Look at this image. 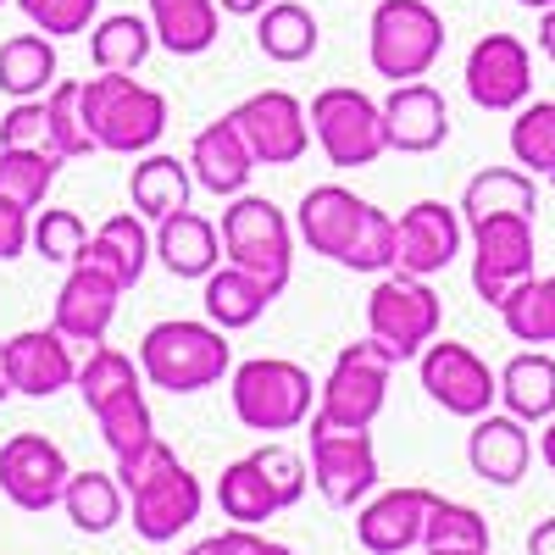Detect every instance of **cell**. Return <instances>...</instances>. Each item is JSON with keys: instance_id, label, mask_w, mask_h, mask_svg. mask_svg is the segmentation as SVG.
I'll use <instances>...</instances> for the list:
<instances>
[{"instance_id": "6da1fadb", "label": "cell", "mask_w": 555, "mask_h": 555, "mask_svg": "<svg viewBox=\"0 0 555 555\" xmlns=\"http://www.w3.org/2000/svg\"><path fill=\"white\" fill-rule=\"evenodd\" d=\"M295 234L311 256H328L350 272H389L395 267V217L361 201L345 183H317L295 206Z\"/></svg>"}, {"instance_id": "7a4b0ae2", "label": "cell", "mask_w": 555, "mask_h": 555, "mask_svg": "<svg viewBox=\"0 0 555 555\" xmlns=\"http://www.w3.org/2000/svg\"><path fill=\"white\" fill-rule=\"evenodd\" d=\"M117 483H122V494L133 505V533L145 544H172L183 528L201 522V505H206L201 478L183 467L162 439L122 455L117 461Z\"/></svg>"}, {"instance_id": "3957f363", "label": "cell", "mask_w": 555, "mask_h": 555, "mask_svg": "<svg viewBox=\"0 0 555 555\" xmlns=\"http://www.w3.org/2000/svg\"><path fill=\"white\" fill-rule=\"evenodd\" d=\"M139 361L112 350L106 339L89 350V361L78 366V395L89 405V416H95V428L106 439V450L122 461L133 450H145L156 439V423H151V405H145V389H139Z\"/></svg>"}, {"instance_id": "277c9868", "label": "cell", "mask_w": 555, "mask_h": 555, "mask_svg": "<svg viewBox=\"0 0 555 555\" xmlns=\"http://www.w3.org/2000/svg\"><path fill=\"white\" fill-rule=\"evenodd\" d=\"M83 122L95 133V151L112 156H145L156 151V139L167 133V95L151 83H139L133 73H95L78 78Z\"/></svg>"}, {"instance_id": "5b68a950", "label": "cell", "mask_w": 555, "mask_h": 555, "mask_svg": "<svg viewBox=\"0 0 555 555\" xmlns=\"http://www.w3.org/2000/svg\"><path fill=\"white\" fill-rule=\"evenodd\" d=\"M139 373L167 395H201L234 373V345L217 322L172 317L145 328V339H139Z\"/></svg>"}, {"instance_id": "8992f818", "label": "cell", "mask_w": 555, "mask_h": 555, "mask_svg": "<svg viewBox=\"0 0 555 555\" xmlns=\"http://www.w3.org/2000/svg\"><path fill=\"white\" fill-rule=\"evenodd\" d=\"M228 400H234V416L250 434H295L306 428V416L317 405V384L300 361L256 356L228 373Z\"/></svg>"}, {"instance_id": "52a82bcc", "label": "cell", "mask_w": 555, "mask_h": 555, "mask_svg": "<svg viewBox=\"0 0 555 555\" xmlns=\"http://www.w3.org/2000/svg\"><path fill=\"white\" fill-rule=\"evenodd\" d=\"M444 56V17L428 0H378L373 23H366V62L389 83L428 78Z\"/></svg>"}, {"instance_id": "ba28073f", "label": "cell", "mask_w": 555, "mask_h": 555, "mask_svg": "<svg viewBox=\"0 0 555 555\" xmlns=\"http://www.w3.org/2000/svg\"><path fill=\"white\" fill-rule=\"evenodd\" d=\"M222 256L256 272L261 284H272L278 295L289 289V272H295V222L278 211L267 195H234L222 211Z\"/></svg>"}, {"instance_id": "9c48e42d", "label": "cell", "mask_w": 555, "mask_h": 555, "mask_svg": "<svg viewBox=\"0 0 555 555\" xmlns=\"http://www.w3.org/2000/svg\"><path fill=\"white\" fill-rule=\"evenodd\" d=\"M400 366V356L389 345H378L373 334L345 345L328 366V378L317 384V416H328L339 428H373L378 411L389 400V373Z\"/></svg>"}, {"instance_id": "30bf717a", "label": "cell", "mask_w": 555, "mask_h": 555, "mask_svg": "<svg viewBox=\"0 0 555 555\" xmlns=\"http://www.w3.org/2000/svg\"><path fill=\"white\" fill-rule=\"evenodd\" d=\"M311 139L317 151L328 156V167H373L389 139H384V106L366 95V89H350V83H328L311 95Z\"/></svg>"}, {"instance_id": "8fae6325", "label": "cell", "mask_w": 555, "mask_h": 555, "mask_svg": "<svg viewBox=\"0 0 555 555\" xmlns=\"http://www.w3.org/2000/svg\"><path fill=\"white\" fill-rule=\"evenodd\" d=\"M311 428V483L317 494L350 512L356 500H366L378 489V444H373V428H339L328 416H306Z\"/></svg>"}, {"instance_id": "7c38bea8", "label": "cell", "mask_w": 555, "mask_h": 555, "mask_svg": "<svg viewBox=\"0 0 555 555\" xmlns=\"http://www.w3.org/2000/svg\"><path fill=\"white\" fill-rule=\"evenodd\" d=\"M439 317H444V306L428 289V278H411L395 267L366 295V334L389 345L400 361H416L428 339H439Z\"/></svg>"}, {"instance_id": "4fadbf2b", "label": "cell", "mask_w": 555, "mask_h": 555, "mask_svg": "<svg viewBox=\"0 0 555 555\" xmlns=\"http://www.w3.org/2000/svg\"><path fill=\"white\" fill-rule=\"evenodd\" d=\"M416 378H423L428 400L444 405L450 416H483L500 400V373H489V361L455 339H428L416 356Z\"/></svg>"}, {"instance_id": "5bb4252c", "label": "cell", "mask_w": 555, "mask_h": 555, "mask_svg": "<svg viewBox=\"0 0 555 555\" xmlns=\"http://www.w3.org/2000/svg\"><path fill=\"white\" fill-rule=\"evenodd\" d=\"M228 122L240 128L256 167H295L311 151L306 106L289 95V89H256V95H245L234 112H228Z\"/></svg>"}, {"instance_id": "9a60e30c", "label": "cell", "mask_w": 555, "mask_h": 555, "mask_svg": "<svg viewBox=\"0 0 555 555\" xmlns=\"http://www.w3.org/2000/svg\"><path fill=\"white\" fill-rule=\"evenodd\" d=\"M533 278V217H483L473 222V289L483 306L500 300Z\"/></svg>"}, {"instance_id": "2e32d148", "label": "cell", "mask_w": 555, "mask_h": 555, "mask_svg": "<svg viewBox=\"0 0 555 555\" xmlns=\"http://www.w3.org/2000/svg\"><path fill=\"white\" fill-rule=\"evenodd\" d=\"M73 467L56 439L44 434H12L7 444H0V494H7L17 512H51V505H62V489H67Z\"/></svg>"}, {"instance_id": "e0dca14e", "label": "cell", "mask_w": 555, "mask_h": 555, "mask_svg": "<svg viewBox=\"0 0 555 555\" xmlns=\"http://www.w3.org/2000/svg\"><path fill=\"white\" fill-rule=\"evenodd\" d=\"M467 95L483 112H517L533 101V56L517 34H483L467 51Z\"/></svg>"}, {"instance_id": "ac0fdd59", "label": "cell", "mask_w": 555, "mask_h": 555, "mask_svg": "<svg viewBox=\"0 0 555 555\" xmlns=\"http://www.w3.org/2000/svg\"><path fill=\"white\" fill-rule=\"evenodd\" d=\"M461 245H467V222H461V211L444 206V201H416L395 222V272L434 278V272H444L461 256Z\"/></svg>"}, {"instance_id": "d6986e66", "label": "cell", "mask_w": 555, "mask_h": 555, "mask_svg": "<svg viewBox=\"0 0 555 555\" xmlns=\"http://www.w3.org/2000/svg\"><path fill=\"white\" fill-rule=\"evenodd\" d=\"M0 366H7V384L12 395H28V400H51L62 395L73 378H78V361H73V339L56 328H23L0 345Z\"/></svg>"}, {"instance_id": "ffe728a7", "label": "cell", "mask_w": 555, "mask_h": 555, "mask_svg": "<svg viewBox=\"0 0 555 555\" xmlns=\"http://www.w3.org/2000/svg\"><path fill=\"white\" fill-rule=\"evenodd\" d=\"M434 489L405 483V489H384L356 512V544L366 555H405L411 544H423L428 512H434Z\"/></svg>"}, {"instance_id": "44dd1931", "label": "cell", "mask_w": 555, "mask_h": 555, "mask_svg": "<svg viewBox=\"0 0 555 555\" xmlns=\"http://www.w3.org/2000/svg\"><path fill=\"white\" fill-rule=\"evenodd\" d=\"M378 106H384V139H389V151H400V156H428V151H439L450 139V106H444L439 89L423 83V78L395 83Z\"/></svg>"}, {"instance_id": "7402d4cb", "label": "cell", "mask_w": 555, "mask_h": 555, "mask_svg": "<svg viewBox=\"0 0 555 555\" xmlns=\"http://www.w3.org/2000/svg\"><path fill=\"white\" fill-rule=\"evenodd\" d=\"M467 467H473L483 483H494V489L522 483L528 467H533V434H528V423H522V416H512V411H483V416H473Z\"/></svg>"}, {"instance_id": "603a6c76", "label": "cell", "mask_w": 555, "mask_h": 555, "mask_svg": "<svg viewBox=\"0 0 555 555\" xmlns=\"http://www.w3.org/2000/svg\"><path fill=\"white\" fill-rule=\"evenodd\" d=\"M117 300L122 289L112 284V278L101 267H89V261H73L67 272V284L56 295V328L73 339V345H101L112 334V322H117Z\"/></svg>"}, {"instance_id": "cb8c5ba5", "label": "cell", "mask_w": 555, "mask_h": 555, "mask_svg": "<svg viewBox=\"0 0 555 555\" xmlns=\"http://www.w3.org/2000/svg\"><path fill=\"white\" fill-rule=\"evenodd\" d=\"M151 256H156V234L145 228V217L139 211H117V217H106L95 234H89V245H83V256L78 261H89V267H101L112 284L128 295L139 278H145V267H151Z\"/></svg>"}, {"instance_id": "d4e9b609", "label": "cell", "mask_w": 555, "mask_h": 555, "mask_svg": "<svg viewBox=\"0 0 555 555\" xmlns=\"http://www.w3.org/2000/svg\"><path fill=\"white\" fill-rule=\"evenodd\" d=\"M190 172H195L201 190H211L217 201L245 195V183H250V172H256V156H250V145L240 139V128L228 122V112L195 133V145H190Z\"/></svg>"}, {"instance_id": "484cf974", "label": "cell", "mask_w": 555, "mask_h": 555, "mask_svg": "<svg viewBox=\"0 0 555 555\" xmlns=\"http://www.w3.org/2000/svg\"><path fill=\"white\" fill-rule=\"evenodd\" d=\"M201 306H206V322H217L222 334H240V328H256L267 317V306L278 300L272 284H261L256 272L234 267V261H217L206 278H201Z\"/></svg>"}, {"instance_id": "4316f807", "label": "cell", "mask_w": 555, "mask_h": 555, "mask_svg": "<svg viewBox=\"0 0 555 555\" xmlns=\"http://www.w3.org/2000/svg\"><path fill=\"white\" fill-rule=\"evenodd\" d=\"M156 256L172 278H206L222 261V234H217L211 217L183 206V211L156 222Z\"/></svg>"}, {"instance_id": "83f0119b", "label": "cell", "mask_w": 555, "mask_h": 555, "mask_svg": "<svg viewBox=\"0 0 555 555\" xmlns=\"http://www.w3.org/2000/svg\"><path fill=\"white\" fill-rule=\"evenodd\" d=\"M461 222H483V217H533L539 211V183L522 167H483L467 178L461 190Z\"/></svg>"}, {"instance_id": "f1b7e54d", "label": "cell", "mask_w": 555, "mask_h": 555, "mask_svg": "<svg viewBox=\"0 0 555 555\" xmlns=\"http://www.w3.org/2000/svg\"><path fill=\"white\" fill-rule=\"evenodd\" d=\"M190 190H195L190 162L162 156V151H145L133 162V172H128V201H133V211L145 222H162V217L183 211L190 206Z\"/></svg>"}, {"instance_id": "f546056e", "label": "cell", "mask_w": 555, "mask_h": 555, "mask_svg": "<svg viewBox=\"0 0 555 555\" xmlns=\"http://www.w3.org/2000/svg\"><path fill=\"white\" fill-rule=\"evenodd\" d=\"M151 28L156 44L172 56H206L222 28V7L217 0H151Z\"/></svg>"}, {"instance_id": "4dcf8cb0", "label": "cell", "mask_w": 555, "mask_h": 555, "mask_svg": "<svg viewBox=\"0 0 555 555\" xmlns=\"http://www.w3.org/2000/svg\"><path fill=\"white\" fill-rule=\"evenodd\" d=\"M500 405L522 416V423H550L555 416V356L550 350H522L517 361H505L500 373Z\"/></svg>"}, {"instance_id": "1f68e13d", "label": "cell", "mask_w": 555, "mask_h": 555, "mask_svg": "<svg viewBox=\"0 0 555 555\" xmlns=\"http://www.w3.org/2000/svg\"><path fill=\"white\" fill-rule=\"evenodd\" d=\"M256 44H261V56L278 62V67H300L317 56V44H322V28L317 17L300 7V0H272L267 12H256Z\"/></svg>"}, {"instance_id": "d6a6232c", "label": "cell", "mask_w": 555, "mask_h": 555, "mask_svg": "<svg viewBox=\"0 0 555 555\" xmlns=\"http://www.w3.org/2000/svg\"><path fill=\"white\" fill-rule=\"evenodd\" d=\"M56 83V44L51 34H12L0 39V89L12 101H39Z\"/></svg>"}, {"instance_id": "836d02e7", "label": "cell", "mask_w": 555, "mask_h": 555, "mask_svg": "<svg viewBox=\"0 0 555 555\" xmlns=\"http://www.w3.org/2000/svg\"><path fill=\"white\" fill-rule=\"evenodd\" d=\"M156 51V28L151 17H133V12H117V17H95L89 28V56H95V73H139Z\"/></svg>"}, {"instance_id": "e575fe53", "label": "cell", "mask_w": 555, "mask_h": 555, "mask_svg": "<svg viewBox=\"0 0 555 555\" xmlns=\"http://www.w3.org/2000/svg\"><path fill=\"white\" fill-rule=\"evenodd\" d=\"M217 505H222V517L228 522H240V528H261L272 522L284 505H278L267 473L256 467V455H240V461H228L222 478H217Z\"/></svg>"}, {"instance_id": "d590c367", "label": "cell", "mask_w": 555, "mask_h": 555, "mask_svg": "<svg viewBox=\"0 0 555 555\" xmlns=\"http://www.w3.org/2000/svg\"><path fill=\"white\" fill-rule=\"evenodd\" d=\"M122 505H128V494H122L117 473L89 467V473H73L67 489H62V512L78 533H112L122 522Z\"/></svg>"}, {"instance_id": "8d00e7d4", "label": "cell", "mask_w": 555, "mask_h": 555, "mask_svg": "<svg viewBox=\"0 0 555 555\" xmlns=\"http://www.w3.org/2000/svg\"><path fill=\"white\" fill-rule=\"evenodd\" d=\"M62 172V156L56 151H23V145H0V201L17 206V211H39L51 183Z\"/></svg>"}, {"instance_id": "74e56055", "label": "cell", "mask_w": 555, "mask_h": 555, "mask_svg": "<svg viewBox=\"0 0 555 555\" xmlns=\"http://www.w3.org/2000/svg\"><path fill=\"white\" fill-rule=\"evenodd\" d=\"M500 322L517 345H555V278H528L500 300Z\"/></svg>"}, {"instance_id": "f35d334b", "label": "cell", "mask_w": 555, "mask_h": 555, "mask_svg": "<svg viewBox=\"0 0 555 555\" xmlns=\"http://www.w3.org/2000/svg\"><path fill=\"white\" fill-rule=\"evenodd\" d=\"M44 128H51V151L62 162L73 156H95V133L83 122V101H78V78H56L44 89Z\"/></svg>"}, {"instance_id": "ab89813d", "label": "cell", "mask_w": 555, "mask_h": 555, "mask_svg": "<svg viewBox=\"0 0 555 555\" xmlns=\"http://www.w3.org/2000/svg\"><path fill=\"white\" fill-rule=\"evenodd\" d=\"M512 156L522 172L550 178L555 172V101H522L512 122Z\"/></svg>"}, {"instance_id": "60d3db41", "label": "cell", "mask_w": 555, "mask_h": 555, "mask_svg": "<svg viewBox=\"0 0 555 555\" xmlns=\"http://www.w3.org/2000/svg\"><path fill=\"white\" fill-rule=\"evenodd\" d=\"M423 544L428 550H489V522L473 505L439 494L434 512H428V528H423Z\"/></svg>"}, {"instance_id": "b9f144b4", "label": "cell", "mask_w": 555, "mask_h": 555, "mask_svg": "<svg viewBox=\"0 0 555 555\" xmlns=\"http://www.w3.org/2000/svg\"><path fill=\"white\" fill-rule=\"evenodd\" d=\"M28 245H34L44 261H62V267H73V261L83 256V245H89V228H83V217H78V211L44 206V211L28 222Z\"/></svg>"}, {"instance_id": "7bdbcfd3", "label": "cell", "mask_w": 555, "mask_h": 555, "mask_svg": "<svg viewBox=\"0 0 555 555\" xmlns=\"http://www.w3.org/2000/svg\"><path fill=\"white\" fill-rule=\"evenodd\" d=\"M23 17L39 28V34H51V39H67V34H89L101 17V0H17Z\"/></svg>"}, {"instance_id": "ee69618b", "label": "cell", "mask_w": 555, "mask_h": 555, "mask_svg": "<svg viewBox=\"0 0 555 555\" xmlns=\"http://www.w3.org/2000/svg\"><path fill=\"white\" fill-rule=\"evenodd\" d=\"M256 467L267 473V483H272V494H278V505H300V494H306V478H311V467L300 461V450H289V444H261L256 450Z\"/></svg>"}, {"instance_id": "f6af8a7d", "label": "cell", "mask_w": 555, "mask_h": 555, "mask_svg": "<svg viewBox=\"0 0 555 555\" xmlns=\"http://www.w3.org/2000/svg\"><path fill=\"white\" fill-rule=\"evenodd\" d=\"M0 145L51 151V128H44V95H39V101H12V112L0 117Z\"/></svg>"}, {"instance_id": "bcb514c9", "label": "cell", "mask_w": 555, "mask_h": 555, "mask_svg": "<svg viewBox=\"0 0 555 555\" xmlns=\"http://www.w3.org/2000/svg\"><path fill=\"white\" fill-rule=\"evenodd\" d=\"M222 539V555H295L289 544H278V539H267V533H256V528H222L217 533Z\"/></svg>"}, {"instance_id": "7dc6e473", "label": "cell", "mask_w": 555, "mask_h": 555, "mask_svg": "<svg viewBox=\"0 0 555 555\" xmlns=\"http://www.w3.org/2000/svg\"><path fill=\"white\" fill-rule=\"evenodd\" d=\"M28 250V211L0 201V261H17Z\"/></svg>"}, {"instance_id": "c3c4849f", "label": "cell", "mask_w": 555, "mask_h": 555, "mask_svg": "<svg viewBox=\"0 0 555 555\" xmlns=\"http://www.w3.org/2000/svg\"><path fill=\"white\" fill-rule=\"evenodd\" d=\"M528 555H555V517H544V522L528 533Z\"/></svg>"}, {"instance_id": "681fc988", "label": "cell", "mask_w": 555, "mask_h": 555, "mask_svg": "<svg viewBox=\"0 0 555 555\" xmlns=\"http://www.w3.org/2000/svg\"><path fill=\"white\" fill-rule=\"evenodd\" d=\"M539 51L555 62V7H544V12H539Z\"/></svg>"}, {"instance_id": "f907efd6", "label": "cell", "mask_w": 555, "mask_h": 555, "mask_svg": "<svg viewBox=\"0 0 555 555\" xmlns=\"http://www.w3.org/2000/svg\"><path fill=\"white\" fill-rule=\"evenodd\" d=\"M217 7L228 12V17H256V12H267L272 0H217Z\"/></svg>"}, {"instance_id": "816d5d0a", "label": "cell", "mask_w": 555, "mask_h": 555, "mask_svg": "<svg viewBox=\"0 0 555 555\" xmlns=\"http://www.w3.org/2000/svg\"><path fill=\"white\" fill-rule=\"evenodd\" d=\"M539 461H544V467L555 473V416H550V423H544V434H539Z\"/></svg>"}, {"instance_id": "f5cc1de1", "label": "cell", "mask_w": 555, "mask_h": 555, "mask_svg": "<svg viewBox=\"0 0 555 555\" xmlns=\"http://www.w3.org/2000/svg\"><path fill=\"white\" fill-rule=\"evenodd\" d=\"M183 555H222V539H201V544H190Z\"/></svg>"}, {"instance_id": "db71d44e", "label": "cell", "mask_w": 555, "mask_h": 555, "mask_svg": "<svg viewBox=\"0 0 555 555\" xmlns=\"http://www.w3.org/2000/svg\"><path fill=\"white\" fill-rule=\"evenodd\" d=\"M428 555H494V550H428Z\"/></svg>"}, {"instance_id": "11a10c76", "label": "cell", "mask_w": 555, "mask_h": 555, "mask_svg": "<svg viewBox=\"0 0 555 555\" xmlns=\"http://www.w3.org/2000/svg\"><path fill=\"white\" fill-rule=\"evenodd\" d=\"M517 7H528V12H544V7H555V0H517Z\"/></svg>"}, {"instance_id": "9f6ffc18", "label": "cell", "mask_w": 555, "mask_h": 555, "mask_svg": "<svg viewBox=\"0 0 555 555\" xmlns=\"http://www.w3.org/2000/svg\"><path fill=\"white\" fill-rule=\"evenodd\" d=\"M12 395V384H7V366H0V400H7Z\"/></svg>"}, {"instance_id": "6f0895ef", "label": "cell", "mask_w": 555, "mask_h": 555, "mask_svg": "<svg viewBox=\"0 0 555 555\" xmlns=\"http://www.w3.org/2000/svg\"><path fill=\"white\" fill-rule=\"evenodd\" d=\"M550 190H555V172H550Z\"/></svg>"}, {"instance_id": "680465c9", "label": "cell", "mask_w": 555, "mask_h": 555, "mask_svg": "<svg viewBox=\"0 0 555 555\" xmlns=\"http://www.w3.org/2000/svg\"><path fill=\"white\" fill-rule=\"evenodd\" d=\"M0 7H7V0H0Z\"/></svg>"}]
</instances>
